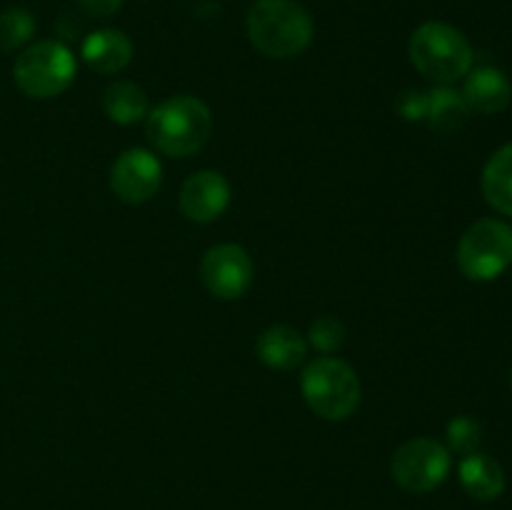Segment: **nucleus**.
<instances>
[{"instance_id": "f257e3e1", "label": "nucleus", "mask_w": 512, "mask_h": 510, "mask_svg": "<svg viewBox=\"0 0 512 510\" xmlns=\"http://www.w3.org/2000/svg\"><path fill=\"white\" fill-rule=\"evenodd\" d=\"M213 133V113L195 95H173L145 118V138L158 153L190 158L205 148Z\"/></svg>"}, {"instance_id": "f03ea898", "label": "nucleus", "mask_w": 512, "mask_h": 510, "mask_svg": "<svg viewBox=\"0 0 512 510\" xmlns=\"http://www.w3.org/2000/svg\"><path fill=\"white\" fill-rule=\"evenodd\" d=\"M245 25L253 48L275 60L305 53L315 35L313 18L295 0H258L248 10Z\"/></svg>"}, {"instance_id": "7ed1b4c3", "label": "nucleus", "mask_w": 512, "mask_h": 510, "mask_svg": "<svg viewBox=\"0 0 512 510\" xmlns=\"http://www.w3.org/2000/svg\"><path fill=\"white\" fill-rule=\"evenodd\" d=\"M410 63L438 85H453L473 70V45L455 25L428 20L418 25L408 43Z\"/></svg>"}, {"instance_id": "20e7f679", "label": "nucleus", "mask_w": 512, "mask_h": 510, "mask_svg": "<svg viewBox=\"0 0 512 510\" xmlns=\"http://www.w3.org/2000/svg\"><path fill=\"white\" fill-rule=\"evenodd\" d=\"M300 390L308 408L330 423H340L355 415L363 398L355 368L335 355H320L310 360L300 375Z\"/></svg>"}, {"instance_id": "39448f33", "label": "nucleus", "mask_w": 512, "mask_h": 510, "mask_svg": "<svg viewBox=\"0 0 512 510\" xmlns=\"http://www.w3.org/2000/svg\"><path fill=\"white\" fill-rule=\"evenodd\" d=\"M78 75L75 53L60 40L28 45L13 65V80L28 98L50 100L65 93Z\"/></svg>"}, {"instance_id": "423d86ee", "label": "nucleus", "mask_w": 512, "mask_h": 510, "mask_svg": "<svg viewBox=\"0 0 512 510\" xmlns=\"http://www.w3.org/2000/svg\"><path fill=\"white\" fill-rule=\"evenodd\" d=\"M458 270L475 283H490L512 265V228L500 218H480L460 235Z\"/></svg>"}, {"instance_id": "0eeeda50", "label": "nucleus", "mask_w": 512, "mask_h": 510, "mask_svg": "<svg viewBox=\"0 0 512 510\" xmlns=\"http://www.w3.org/2000/svg\"><path fill=\"white\" fill-rule=\"evenodd\" d=\"M453 455L435 438H413L400 445L390 460L393 480L408 493H433L448 480Z\"/></svg>"}, {"instance_id": "6e6552de", "label": "nucleus", "mask_w": 512, "mask_h": 510, "mask_svg": "<svg viewBox=\"0 0 512 510\" xmlns=\"http://www.w3.org/2000/svg\"><path fill=\"white\" fill-rule=\"evenodd\" d=\"M200 278L210 295L218 300H238L255 280V265L248 250L235 243H220L208 248L200 263Z\"/></svg>"}, {"instance_id": "1a4fd4ad", "label": "nucleus", "mask_w": 512, "mask_h": 510, "mask_svg": "<svg viewBox=\"0 0 512 510\" xmlns=\"http://www.w3.org/2000/svg\"><path fill=\"white\" fill-rule=\"evenodd\" d=\"M163 185V165L153 150L130 148L110 168V190L128 205L148 203Z\"/></svg>"}, {"instance_id": "9d476101", "label": "nucleus", "mask_w": 512, "mask_h": 510, "mask_svg": "<svg viewBox=\"0 0 512 510\" xmlns=\"http://www.w3.org/2000/svg\"><path fill=\"white\" fill-rule=\"evenodd\" d=\"M230 205V183L218 170H198L180 188V213L190 223H215Z\"/></svg>"}, {"instance_id": "9b49d317", "label": "nucleus", "mask_w": 512, "mask_h": 510, "mask_svg": "<svg viewBox=\"0 0 512 510\" xmlns=\"http://www.w3.org/2000/svg\"><path fill=\"white\" fill-rule=\"evenodd\" d=\"M460 93H463L470 113L495 115L503 113L510 105L512 85L503 70L485 65V68H475L465 75V85Z\"/></svg>"}, {"instance_id": "f8f14e48", "label": "nucleus", "mask_w": 512, "mask_h": 510, "mask_svg": "<svg viewBox=\"0 0 512 510\" xmlns=\"http://www.w3.org/2000/svg\"><path fill=\"white\" fill-rule=\"evenodd\" d=\"M80 55L90 70L100 75H115L125 70L133 60V40L115 28H103L83 40Z\"/></svg>"}, {"instance_id": "ddd939ff", "label": "nucleus", "mask_w": 512, "mask_h": 510, "mask_svg": "<svg viewBox=\"0 0 512 510\" xmlns=\"http://www.w3.org/2000/svg\"><path fill=\"white\" fill-rule=\"evenodd\" d=\"M260 363L273 370H293L308 358V340L290 325H270L255 340Z\"/></svg>"}, {"instance_id": "4468645a", "label": "nucleus", "mask_w": 512, "mask_h": 510, "mask_svg": "<svg viewBox=\"0 0 512 510\" xmlns=\"http://www.w3.org/2000/svg\"><path fill=\"white\" fill-rule=\"evenodd\" d=\"M458 480L470 498L485 500V503L500 498L505 490L503 465L490 458L488 453H480V450L463 455L458 465Z\"/></svg>"}, {"instance_id": "2eb2a0df", "label": "nucleus", "mask_w": 512, "mask_h": 510, "mask_svg": "<svg viewBox=\"0 0 512 510\" xmlns=\"http://www.w3.org/2000/svg\"><path fill=\"white\" fill-rule=\"evenodd\" d=\"M103 113L118 125H135L148 118L150 100L133 80H115L103 93Z\"/></svg>"}, {"instance_id": "dca6fc26", "label": "nucleus", "mask_w": 512, "mask_h": 510, "mask_svg": "<svg viewBox=\"0 0 512 510\" xmlns=\"http://www.w3.org/2000/svg\"><path fill=\"white\" fill-rule=\"evenodd\" d=\"M480 185H483V195L490 208L512 218V143L490 155Z\"/></svg>"}, {"instance_id": "f3484780", "label": "nucleus", "mask_w": 512, "mask_h": 510, "mask_svg": "<svg viewBox=\"0 0 512 510\" xmlns=\"http://www.w3.org/2000/svg\"><path fill=\"white\" fill-rule=\"evenodd\" d=\"M470 108L465 103L463 93L455 90L453 85H435L428 90V113L425 123L438 133H453L468 120Z\"/></svg>"}, {"instance_id": "a211bd4d", "label": "nucleus", "mask_w": 512, "mask_h": 510, "mask_svg": "<svg viewBox=\"0 0 512 510\" xmlns=\"http://www.w3.org/2000/svg\"><path fill=\"white\" fill-rule=\"evenodd\" d=\"M35 15L25 8H8L0 13V50L23 48L35 35Z\"/></svg>"}, {"instance_id": "6ab92c4d", "label": "nucleus", "mask_w": 512, "mask_h": 510, "mask_svg": "<svg viewBox=\"0 0 512 510\" xmlns=\"http://www.w3.org/2000/svg\"><path fill=\"white\" fill-rule=\"evenodd\" d=\"M445 438H448V450L460 455H470L483 443V430H480V423L475 418L458 415V418H453L448 423Z\"/></svg>"}, {"instance_id": "aec40b11", "label": "nucleus", "mask_w": 512, "mask_h": 510, "mask_svg": "<svg viewBox=\"0 0 512 510\" xmlns=\"http://www.w3.org/2000/svg\"><path fill=\"white\" fill-rule=\"evenodd\" d=\"M308 343L323 355L338 353L345 343V325L338 318H333V315H320L310 325Z\"/></svg>"}, {"instance_id": "412c9836", "label": "nucleus", "mask_w": 512, "mask_h": 510, "mask_svg": "<svg viewBox=\"0 0 512 510\" xmlns=\"http://www.w3.org/2000/svg\"><path fill=\"white\" fill-rule=\"evenodd\" d=\"M395 110L408 123H425L428 113V90H405L395 103Z\"/></svg>"}, {"instance_id": "4be33fe9", "label": "nucleus", "mask_w": 512, "mask_h": 510, "mask_svg": "<svg viewBox=\"0 0 512 510\" xmlns=\"http://www.w3.org/2000/svg\"><path fill=\"white\" fill-rule=\"evenodd\" d=\"M75 3L83 13L93 15V18H110L123 8L125 0H75Z\"/></svg>"}, {"instance_id": "5701e85b", "label": "nucleus", "mask_w": 512, "mask_h": 510, "mask_svg": "<svg viewBox=\"0 0 512 510\" xmlns=\"http://www.w3.org/2000/svg\"><path fill=\"white\" fill-rule=\"evenodd\" d=\"M510 385H512V370H510Z\"/></svg>"}]
</instances>
